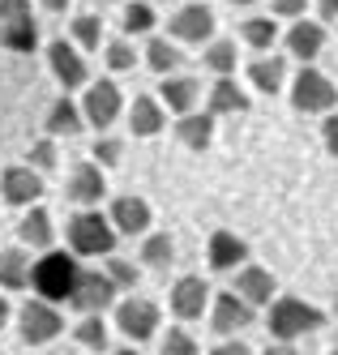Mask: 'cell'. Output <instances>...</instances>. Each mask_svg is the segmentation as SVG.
<instances>
[{
	"label": "cell",
	"mask_w": 338,
	"mask_h": 355,
	"mask_svg": "<svg viewBox=\"0 0 338 355\" xmlns=\"http://www.w3.org/2000/svg\"><path fill=\"white\" fill-rule=\"evenodd\" d=\"M77 274H82V266H77V252L47 248L43 257L31 266V287H35L39 300L60 304V300H69V291H73V283H77Z\"/></svg>",
	"instance_id": "6da1fadb"
},
{
	"label": "cell",
	"mask_w": 338,
	"mask_h": 355,
	"mask_svg": "<svg viewBox=\"0 0 338 355\" xmlns=\"http://www.w3.org/2000/svg\"><path fill=\"white\" fill-rule=\"evenodd\" d=\"M321 325H326V313L313 309V304L300 300V295H278L274 309H270V334L278 343H291L300 334H313V329H321Z\"/></svg>",
	"instance_id": "7a4b0ae2"
},
{
	"label": "cell",
	"mask_w": 338,
	"mask_h": 355,
	"mask_svg": "<svg viewBox=\"0 0 338 355\" xmlns=\"http://www.w3.org/2000/svg\"><path fill=\"white\" fill-rule=\"evenodd\" d=\"M112 248H116L112 218H103L99 210H82L69 218V252H77V257H108Z\"/></svg>",
	"instance_id": "3957f363"
},
{
	"label": "cell",
	"mask_w": 338,
	"mask_h": 355,
	"mask_svg": "<svg viewBox=\"0 0 338 355\" xmlns=\"http://www.w3.org/2000/svg\"><path fill=\"white\" fill-rule=\"evenodd\" d=\"M0 47L17 52V56L39 47V26H35L31 0H0Z\"/></svg>",
	"instance_id": "277c9868"
},
{
	"label": "cell",
	"mask_w": 338,
	"mask_h": 355,
	"mask_svg": "<svg viewBox=\"0 0 338 355\" xmlns=\"http://www.w3.org/2000/svg\"><path fill=\"white\" fill-rule=\"evenodd\" d=\"M334 103H338L334 82L326 78V73H317V69L304 64V69L296 73V82H291V107L304 112V116H330Z\"/></svg>",
	"instance_id": "5b68a950"
},
{
	"label": "cell",
	"mask_w": 338,
	"mask_h": 355,
	"mask_svg": "<svg viewBox=\"0 0 338 355\" xmlns=\"http://www.w3.org/2000/svg\"><path fill=\"white\" fill-rule=\"evenodd\" d=\"M47 69H51V78H56L65 90H82V86H90L86 56H82V47L69 43V39H56V43L47 47Z\"/></svg>",
	"instance_id": "8992f818"
},
{
	"label": "cell",
	"mask_w": 338,
	"mask_h": 355,
	"mask_svg": "<svg viewBox=\"0 0 338 355\" xmlns=\"http://www.w3.org/2000/svg\"><path fill=\"white\" fill-rule=\"evenodd\" d=\"M120 86L112 82V78H99V82H90L86 86V98H82V116H86V124H94V129L103 133V129H112V124L120 120Z\"/></svg>",
	"instance_id": "52a82bcc"
},
{
	"label": "cell",
	"mask_w": 338,
	"mask_h": 355,
	"mask_svg": "<svg viewBox=\"0 0 338 355\" xmlns=\"http://www.w3.org/2000/svg\"><path fill=\"white\" fill-rule=\"evenodd\" d=\"M17 329H22V343H51L65 329V317L51 309L47 300H31V304H22V313H17Z\"/></svg>",
	"instance_id": "ba28073f"
},
{
	"label": "cell",
	"mask_w": 338,
	"mask_h": 355,
	"mask_svg": "<svg viewBox=\"0 0 338 355\" xmlns=\"http://www.w3.org/2000/svg\"><path fill=\"white\" fill-rule=\"evenodd\" d=\"M112 300H116V283L108 278V270H82L69 291V304L77 313H103Z\"/></svg>",
	"instance_id": "9c48e42d"
},
{
	"label": "cell",
	"mask_w": 338,
	"mask_h": 355,
	"mask_svg": "<svg viewBox=\"0 0 338 355\" xmlns=\"http://www.w3.org/2000/svg\"><path fill=\"white\" fill-rule=\"evenodd\" d=\"M116 325H120V334H124V338L146 343V338L159 334V304L128 295V300L120 304V309H116Z\"/></svg>",
	"instance_id": "30bf717a"
},
{
	"label": "cell",
	"mask_w": 338,
	"mask_h": 355,
	"mask_svg": "<svg viewBox=\"0 0 338 355\" xmlns=\"http://www.w3.org/2000/svg\"><path fill=\"white\" fill-rule=\"evenodd\" d=\"M65 197L73 206H99L108 197V175H103L99 163H77L69 171V184H65Z\"/></svg>",
	"instance_id": "8fae6325"
},
{
	"label": "cell",
	"mask_w": 338,
	"mask_h": 355,
	"mask_svg": "<svg viewBox=\"0 0 338 355\" xmlns=\"http://www.w3.org/2000/svg\"><path fill=\"white\" fill-rule=\"evenodd\" d=\"M210 325L214 334H240V329L253 325V304H244L236 291L210 295Z\"/></svg>",
	"instance_id": "7c38bea8"
},
{
	"label": "cell",
	"mask_w": 338,
	"mask_h": 355,
	"mask_svg": "<svg viewBox=\"0 0 338 355\" xmlns=\"http://www.w3.org/2000/svg\"><path fill=\"white\" fill-rule=\"evenodd\" d=\"M282 43H287V56L291 60L313 64L321 56V47H326V26H321V21H308V17H296L291 31L282 35Z\"/></svg>",
	"instance_id": "4fadbf2b"
},
{
	"label": "cell",
	"mask_w": 338,
	"mask_h": 355,
	"mask_svg": "<svg viewBox=\"0 0 338 355\" xmlns=\"http://www.w3.org/2000/svg\"><path fill=\"white\" fill-rule=\"evenodd\" d=\"M167 35L180 39V43H205V39L214 35V13L205 9V5H185V9L171 13Z\"/></svg>",
	"instance_id": "5bb4252c"
},
{
	"label": "cell",
	"mask_w": 338,
	"mask_h": 355,
	"mask_svg": "<svg viewBox=\"0 0 338 355\" xmlns=\"http://www.w3.org/2000/svg\"><path fill=\"white\" fill-rule=\"evenodd\" d=\"M0 197L9 206H35L43 197V175L35 167H5L0 171Z\"/></svg>",
	"instance_id": "9a60e30c"
},
{
	"label": "cell",
	"mask_w": 338,
	"mask_h": 355,
	"mask_svg": "<svg viewBox=\"0 0 338 355\" xmlns=\"http://www.w3.org/2000/svg\"><path fill=\"white\" fill-rule=\"evenodd\" d=\"M205 309H210V287H205V278L185 274L171 287V313L180 321H197V317H205Z\"/></svg>",
	"instance_id": "2e32d148"
},
{
	"label": "cell",
	"mask_w": 338,
	"mask_h": 355,
	"mask_svg": "<svg viewBox=\"0 0 338 355\" xmlns=\"http://www.w3.org/2000/svg\"><path fill=\"white\" fill-rule=\"evenodd\" d=\"M108 218L116 227V236H146L150 232V206L142 197H116Z\"/></svg>",
	"instance_id": "e0dca14e"
},
{
	"label": "cell",
	"mask_w": 338,
	"mask_h": 355,
	"mask_svg": "<svg viewBox=\"0 0 338 355\" xmlns=\"http://www.w3.org/2000/svg\"><path fill=\"white\" fill-rule=\"evenodd\" d=\"M253 103H248V94L240 90L236 78H219L210 86V94H205V112L210 116H244Z\"/></svg>",
	"instance_id": "ac0fdd59"
},
{
	"label": "cell",
	"mask_w": 338,
	"mask_h": 355,
	"mask_svg": "<svg viewBox=\"0 0 338 355\" xmlns=\"http://www.w3.org/2000/svg\"><path fill=\"white\" fill-rule=\"evenodd\" d=\"M163 124H167V107L159 98H150V94H137V103L128 107V133L133 137H154V133H163Z\"/></svg>",
	"instance_id": "d6986e66"
},
{
	"label": "cell",
	"mask_w": 338,
	"mask_h": 355,
	"mask_svg": "<svg viewBox=\"0 0 338 355\" xmlns=\"http://www.w3.org/2000/svg\"><path fill=\"white\" fill-rule=\"evenodd\" d=\"M197 94H201L197 78H180V73H167L163 86H159V103L171 107L176 116H189V112L197 107Z\"/></svg>",
	"instance_id": "ffe728a7"
},
{
	"label": "cell",
	"mask_w": 338,
	"mask_h": 355,
	"mask_svg": "<svg viewBox=\"0 0 338 355\" xmlns=\"http://www.w3.org/2000/svg\"><path fill=\"white\" fill-rule=\"evenodd\" d=\"M248 261V244L236 232H214L210 236V270H240Z\"/></svg>",
	"instance_id": "44dd1931"
},
{
	"label": "cell",
	"mask_w": 338,
	"mask_h": 355,
	"mask_svg": "<svg viewBox=\"0 0 338 355\" xmlns=\"http://www.w3.org/2000/svg\"><path fill=\"white\" fill-rule=\"evenodd\" d=\"M236 295H240L244 304H270V300H274V274L244 261L240 274H236Z\"/></svg>",
	"instance_id": "7402d4cb"
},
{
	"label": "cell",
	"mask_w": 338,
	"mask_h": 355,
	"mask_svg": "<svg viewBox=\"0 0 338 355\" xmlns=\"http://www.w3.org/2000/svg\"><path fill=\"white\" fill-rule=\"evenodd\" d=\"M248 82H253V90H262V94H278L282 90V82H287V60H282V56H257L248 69Z\"/></svg>",
	"instance_id": "603a6c76"
},
{
	"label": "cell",
	"mask_w": 338,
	"mask_h": 355,
	"mask_svg": "<svg viewBox=\"0 0 338 355\" xmlns=\"http://www.w3.org/2000/svg\"><path fill=\"white\" fill-rule=\"evenodd\" d=\"M82 124H86L82 103H73V98L65 94V98H56V103H51V112H47V137H73V133H82Z\"/></svg>",
	"instance_id": "cb8c5ba5"
},
{
	"label": "cell",
	"mask_w": 338,
	"mask_h": 355,
	"mask_svg": "<svg viewBox=\"0 0 338 355\" xmlns=\"http://www.w3.org/2000/svg\"><path fill=\"white\" fill-rule=\"evenodd\" d=\"M31 287V257L26 248H0V291Z\"/></svg>",
	"instance_id": "d4e9b609"
},
{
	"label": "cell",
	"mask_w": 338,
	"mask_h": 355,
	"mask_svg": "<svg viewBox=\"0 0 338 355\" xmlns=\"http://www.w3.org/2000/svg\"><path fill=\"white\" fill-rule=\"evenodd\" d=\"M176 137L185 141L189 150H205L214 137V116L210 112H189V116H180L176 120Z\"/></svg>",
	"instance_id": "484cf974"
},
{
	"label": "cell",
	"mask_w": 338,
	"mask_h": 355,
	"mask_svg": "<svg viewBox=\"0 0 338 355\" xmlns=\"http://www.w3.org/2000/svg\"><path fill=\"white\" fill-rule=\"evenodd\" d=\"M17 240L26 248H51V214L43 206H31L17 223Z\"/></svg>",
	"instance_id": "4316f807"
},
{
	"label": "cell",
	"mask_w": 338,
	"mask_h": 355,
	"mask_svg": "<svg viewBox=\"0 0 338 355\" xmlns=\"http://www.w3.org/2000/svg\"><path fill=\"white\" fill-rule=\"evenodd\" d=\"M201 64L210 69V73H219V78H231V73L240 69V52H236V43H231V39H214V43H205Z\"/></svg>",
	"instance_id": "83f0119b"
},
{
	"label": "cell",
	"mask_w": 338,
	"mask_h": 355,
	"mask_svg": "<svg viewBox=\"0 0 338 355\" xmlns=\"http://www.w3.org/2000/svg\"><path fill=\"white\" fill-rule=\"evenodd\" d=\"M240 39L253 47V52H270L278 39V17H248L240 21Z\"/></svg>",
	"instance_id": "f1b7e54d"
},
{
	"label": "cell",
	"mask_w": 338,
	"mask_h": 355,
	"mask_svg": "<svg viewBox=\"0 0 338 355\" xmlns=\"http://www.w3.org/2000/svg\"><path fill=\"white\" fill-rule=\"evenodd\" d=\"M146 64L167 78V73H176L180 64H185V56H180V47H176L171 39H150V43H146Z\"/></svg>",
	"instance_id": "f546056e"
},
{
	"label": "cell",
	"mask_w": 338,
	"mask_h": 355,
	"mask_svg": "<svg viewBox=\"0 0 338 355\" xmlns=\"http://www.w3.org/2000/svg\"><path fill=\"white\" fill-rule=\"evenodd\" d=\"M142 261H146L150 270H167V266L176 261V244H171V236H163V232H146V240H142Z\"/></svg>",
	"instance_id": "4dcf8cb0"
},
{
	"label": "cell",
	"mask_w": 338,
	"mask_h": 355,
	"mask_svg": "<svg viewBox=\"0 0 338 355\" xmlns=\"http://www.w3.org/2000/svg\"><path fill=\"white\" fill-rule=\"evenodd\" d=\"M73 43L82 47V52H94V47L103 43V17H99V13L73 17Z\"/></svg>",
	"instance_id": "1f68e13d"
},
{
	"label": "cell",
	"mask_w": 338,
	"mask_h": 355,
	"mask_svg": "<svg viewBox=\"0 0 338 355\" xmlns=\"http://www.w3.org/2000/svg\"><path fill=\"white\" fill-rule=\"evenodd\" d=\"M73 338L82 343V347H90V351H103V347H108V321H103L99 313H86L82 325L73 329Z\"/></svg>",
	"instance_id": "d6a6232c"
},
{
	"label": "cell",
	"mask_w": 338,
	"mask_h": 355,
	"mask_svg": "<svg viewBox=\"0 0 338 355\" xmlns=\"http://www.w3.org/2000/svg\"><path fill=\"white\" fill-rule=\"evenodd\" d=\"M150 31H154V9L146 0H133L124 9V35H150Z\"/></svg>",
	"instance_id": "836d02e7"
},
{
	"label": "cell",
	"mask_w": 338,
	"mask_h": 355,
	"mask_svg": "<svg viewBox=\"0 0 338 355\" xmlns=\"http://www.w3.org/2000/svg\"><path fill=\"white\" fill-rule=\"evenodd\" d=\"M103 60H108L112 73H128V69H137V47H133V43H124V39H116V43H108Z\"/></svg>",
	"instance_id": "e575fe53"
},
{
	"label": "cell",
	"mask_w": 338,
	"mask_h": 355,
	"mask_svg": "<svg viewBox=\"0 0 338 355\" xmlns=\"http://www.w3.org/2000/svg\"><path fill=\"white\" fill-rule=\"evenodd\" d=\"M159 355H197V338L189 334V329H167Z\"/></svg>",
	"instance_id": "d590c367"
},
{
	"label": "cell",
	"mask_w": 338,
	"mask_h": 355,
	"mask_svg": "<svg viewBox=\"0 0 338 355\" xmlns=\"http://www.w3.org/2000/svg\"><path fill=\"white\" fill-rule=\"evenodd\" d=\"M108 278L116 283V291H128V287H137V266L112 257V261H108Z\"/></svg>",
	"instance_id": "8d00e7d4"
},
{
	"label": "cell",
	"mask_w": 338,
	"mask_h": 355,
	"mask_svg": "<svg viewBox=\"0 0 338 355\" xmlns=\"http://www.w3.org/2000/svg\"><path fill=\"white\" fill-rule=\"evenodd\" d=\"M31 167L35 171H51V167H56V141H51V137H39L31 146Z\"/></svg>",
	"instance_id": "74e56055"
},
{
	"label": "cell",
	"mask_w": 338,
	"mask_h": 355,
	"mask_svg": "<svg viewBox=\"0 0 338 355\" xmlns=\"http://www.w3.org/2000/svg\"><path fill=\"white\" fill-rule=\"evenodd\" d=\"M120 155H124V146L116 141V137H103V141H94V163L108 171V167H116L120 163Z\"/></svg>",
	"instance_id": "f35d334b"
},
{
	"label": "cell",
	"mask_w": 338,
	"mask_h": 355,
	"mask_svg": "<svg viewBox=\"0 0 338 355\" xmlns=\"http://www.w3.org/2000/svg\"><path fill=\"white\" fill-rule=\"evenodd\" d=\"M304 9H308V0H270V17L296 21V17H304Z\"/></svg>",
	"instance_id": "ab89813d"
},
{
	"label": "cell",
	"mask_w": 338,
	"mask_h": 355,
	"mask_svg": "<svg viewBox=\"0 0 338 355\" xmlns=\"http://www.w3.org/2000/svg\"><path fill=\"white\" fill-rule=\"evenodd\" d=\"M321 137H326V150L338 159V112H330V116L321 120Z\"/></svg>",
	"instance_id": "60d3db41"
},
{
	"label": "cell",
	"mask_w": 338,
	"mask_h": 355,
	"mask_svg": "<svg viewBox=\"0 0 338 355\" xmlns=\"http://www.w3.org/2000/svg\"><path fill=\"white\" fill-rule=\"evenodd\" d=\"M317 13H321V26L326 21H338V0H317Z\"/></svg>",
	"instance_id": "b9f144b4"
},
{
	"label": "cell",
	"mask_w": 338,
	"mask_h": 355,
	"mask_svg": "<svg viewBox=\"0 0 338 355\" xmlns=\"http://www.w3.org/2000/svg\"><path fill=\"white\" fill-rule=\"evenodd\" d=\"M210 355H253V351H248L244 343H223V347H214Z\"/></svg>",
	"instance_id": "7bdbcfd3"
},
{
	"label": "cell",
	"mask_w": 338,
	"mask_h": 355,
	"mask_svg": "<svg viewBox=\"0 0 338 355\" xmlns=\"http://www.w3.org/2000/svg\"><path fill=\"white\" fill-rule=\"evenodd\" d=\"M9 317H13V304L5 300V291H0V329H5V325H9Z\"/></svg>",
	"instance_id": "ee69618b"
},
{
	"label": "cell",
	"mask_w": 338,
	"mask_h": 355,
	"mask_svg": "<svg viewBox=\"0 0 338 355\" xmlns=\"http://www.w3.org/2000/svg\"><path fill=\"white\" fill-rule=\"evenodd\" d=\"M266 355H300V351H296L291 343H270V351H266Z\"/></svg>",
	"instance_id": "f6af8a7d"
},
{
	"label": "cell",
	"mask_w": 338,
	"mask_h": 355,
	"mask_svg": "<svg viewBox=\"0 0 338 355\" xmlns=\"http://www.w3.org/2000/svg\"><path fill=\"white\" fill-rule=\"evenodd\" d=\"M43 9H51V13H65V9H69V0H43Z\"/></svg>",
	"instance_id": "bcb514c9"
},
{
	"label": "cell",
	"mask_w": 338,
	"mask_h": 355,
	"mask_svg": "<svg viewBox=\"0 0 338 355\" xmlns=\"http://www.w3.org/2000/svg\"><path fill=\"white\" fill-rule=\"evenodd\" d=\"M231 5H257V0H231Z\"/></svg>",
	"instance_id": "7dc6e473"
},
{
	"label": "cell",
	"mask_w": 338,
	"mask_h": 355,
	"mask_svg": "<svg viewBox=\"0 0 338 355\" xmlns=\"http://www.w3.org/2000/svg\"><path fill=\"white\" fill-rule=\"evenodd\" d=\"M112 355H137V351H112Z\"/></svg>",
	"instance_id": "c3c4849f"
},
{
	"label": "cell",
	"mask_w": 338,
	"mask_h": 355,
	"mask_svg": "<svg viewBox=\"0 0 338 355\" xmlns=\"http://www.w3.org/2000/svg\"><path fill=\"white\" fill-rule=\"evenodd\" d=\"M334 313H338V291H334Z\"/></svg>",
	"instance_id": "681fc988"
},
{
	"label": "cell",
	"mask_w": 338,
	"mask_h": 355,
	"mask_svg": "<svg viewBox=\"0 0 338 355\" xmlns=\"http://www.w3.org/2000/svg\"><path fill=\"white\" fill-rule=\"evenodd\" d=\"M330 355H338V347H334V351H330Z\"/></svg>",
	"instance_id": "f907efd6"
}]
</instances>
